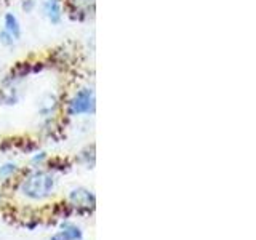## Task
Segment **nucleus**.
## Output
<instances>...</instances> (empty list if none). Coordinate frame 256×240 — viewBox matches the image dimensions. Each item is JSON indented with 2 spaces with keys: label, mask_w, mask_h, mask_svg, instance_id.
<instances>
[{
  "label": "nucleus",
  "mask_w": 256,
  "mask_h": 240,
  "mask_svg": "<svg viewBox=\"0 0 256 240\" xmlns=\"http://www.w3.org/2000/svg\"><path fill=\"white\" fill-rule=\"evenodd\" d=\"M0 45L5 46V48H13L18 44H16V40L10 34H6L4 29H0Z\"/></svg>",
  "instance_id": "9b49d317"
},
{
  "label": "nucleus",
  "mask_w": 256,
  "mask_h": 240,
  "mask_svg": "<svg viewBox=\"0 0 256 240\" xmlns=\"http://www.w3.org/2000/svg\"><path fill=\"white\" fill-rule=\"evenodd\" d=\"M40 12L52 26H60L64 21L66 6L62 0H40Z\"/></svg>",
  "instance_id": "7ed1b4c3"
},
{
  "label": "nucleus",
  "mask_w": 256,
  "mask_h": 240,
  "mask_svg": "<svg viewBox=\"0 0 256 240\" xmlns=\"http://www.w3.org/2000/svg\"><path fill=\"white\" fill-rule=\"evenodd\" d=\"M52 240H82V230L77 226L66 224V226H62V230L52 237Z\"/></svg>",
  "instance_id": "1a4fd4ad"
},
{
  "label": "nucleus",
  "mask_w": 256,
  "mask_h": 240,
  "mask_svg": "<svg viewBox=\"0 0 256 240\" xmlns=\"http://www.w3.org/2000/svg\"><path fill=\"white\" fill-rule=\"evenodd\" d=\"M0 200H2V198H0Z\"/></svg>",
  "instance_id": "4468645a"
},
{
  "label": "nucleus",
  "mask_w": 256,
  "mask_h": 240,
  "mask_svg": "<svg viewBox=\"0 0 256 240\" xmlns=\"http://www.w3.org/2000/svg\"><path fill=\"white\" fill-rule=\"evenodd\" d=\"M21 98V93L18 90V86L12 84H4V86L0 88V104H16Z\"/></svg>",
  "instance_id": "6e6552de"
},
{
  "label": "nucleus",
  "mask_w": 256,
  "mask_h": 240,
  "mask_svg": "<svg viewBox=\"0 0 256 240\" xmlns=\"http://www.w3.org/2000/svg\"><path fill=\"white\" fill-rule=\"evenodd\" d=\"M37 6H38L37 0H21V10L24 13H28V14L34 13Z\"/></svg>",
  "instance_id": "f8f14e48"
},
{
  "label": "nucleus",
  "mask_w": 256,
  "mask_h": 240,
  "mask_svg": "<svg viewBox=\"0 0 256 240\" xmlns=\"http://www.w3.org/2000/svg\"><path fill=\"white\" fill-rule=\"evenodd\" d=\"M54 176L44 170H36L21 182V192L29 198L34 200H42L53 194L54 190Z\"/></svg>",
  "instance_id": "f257e3e1"
},
{
  "label": "nucleus",
  "mask_w": 256,
  "mask_h": 240,
  "mask_svg": "<svg viewBox=\"0 0 256 240\" xmlns=\"http://www.w3.org/2000/svg\"><path fill=\"white\" fill-rule=\"evenodd\" d=\"M18 172V165L14 162H5L4 165H0V180H8Z\"/></svg>",
  "instance_id": "9d476101"
},
{
  "label": "nucleus",
  "mask_w": 256,
  "mask_h": 240,
  "mask_svg": "<svg viewBox=\"0 0 256 240\" xmlns=\"http://www.w3.org/2000/svg\"><path fill=\"white\" fill-rule=\"evenodd\" d=\"M69 198H70L72 205H76L78 208H85V210L94 208V204H96L93 192L85 189V188H77V189H74V190L70 192Z\"/></svg>",
  "instance_id": "0eeeda50"
},
{
  "label": "nucleus",
  "mask_w": 256,
  "mask_h": 240,
  "mask_svg": "<svg viewBox=\"0 0 256 240\" xmlns=\"http://www.w3.org/2000/svg\"><path fill=\"white\" fill-rule=\"evenodd\" d=\"M2 29L16 40V44L21 42V38H22V24H21L18 16H16L13 12H6L4 14Z\"/></svg>",
  "instance_id": "39448f33"
},
{
  "label": "nucleus",
  "mask_w": 256,
  "mask_h": 240,
  "mask_svg": "<svg viewBox=\"0 0 256 240\" xmlns=\"http://www.w3.org/2000/svg\"><path fill=\"white\" fill-rule=\"evenodd\" d=\"M96 110V96L93 86H80L72 93L66 102V112L69 117L93 116Z\"/></svg>",
  "instance_id": "f03ea898"
},
{
  "label": "nucleus",
  "mask_w": 256,
  "mask_h": 240,
  "mask_svg": "<svg viewBox=\"0 0 256 240\" xmlns=\"http://www.w3.org/2000/svg\"><path fill=\"white\" fill-rule=\"evenodd\" d=\"M46 160V154L45 152H38V154H36L34 157H32V164H44Z\"/></svg>",
  "instance_id": "ddd939ff"
},
{
  "label": "nucleus",
  "mask_w": 256,
  "mask_h": 240,
  "mask_svg": "<svg viewBox=\"0 0 256 240\" xmlns=\"http://www.w3.org/2000/svg\"><path fill=\"white\" fill-rule=\"evenodd\" d=\"M61 106V100L58 94L54 93H46L38 104V114L44 118H52L56 112H58Z\"/></svg>",
  "instance_id": "423d86ee"
},
{
  "label": "nucleus",
  "mask_w": 256,
  "mask_h": 240,
  "mask_svg": "<svg viewBox=\"0 0 256 240\" xmlns=\"http://www.w3.org/2000/svg\"><path fill=\"white\" fill-rule=\"evenodd\" d=\"M69 13L74 14L76 20H88L94 13L96 0H66Z\"/></svg>",
  "instance_id": "20e7f679"
}]
</instances>
